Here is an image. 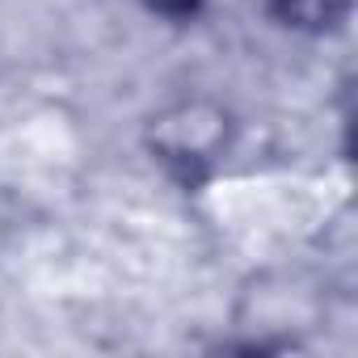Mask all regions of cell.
Wrapping results in <instances>:
<instances>
[{
    "mask_svg": "<svg viewBox=\"0 0 358 358\" xmlns=\"http://www.w3.org/2000/svg\"><path fill=\"white\" fill-rule=\"evenodd\" d=\"M270 9L282 26L303 34H329L350 17V0H270Z\"/></svg>",
    "mask_w": 358,
    "mask_h": 358,
    "instance_id": "obj_1",
    "label": "cell"
},
{
    "mask_svg": "<svg viewBox=\"0 0 358 358\" xmlns=\"http://www.w3.org/2000/svg\"><path fill=\"white\" fill-rule=\"evenodd\" d=\"M143 5L160 17H173V22H190L199 9H203V0H143Z\"/></svg>",
    "mask_w": 358,
    "mask_h": 358,
    "instance_id": "obj_2",
    "label": "cell"
}]
</instances>
